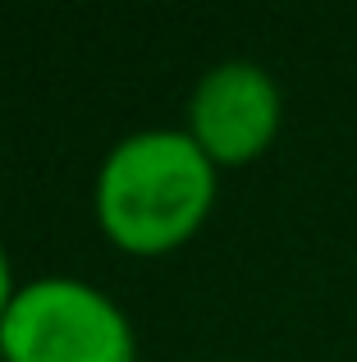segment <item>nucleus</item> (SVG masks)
<instances>
[{
    "mask_svg": "<svg viewBox=\"0 0 357 362\" xmlns=\"http://www.w3.org/2000/svg\"><path fill=\"white\" fill-rule=\"evenodd\" d=\"M220 170L183 129H138L101 156L97 225L119 252L165 257L211 221Z\"/></svg>",
    "mask_w": 357,
    "mask_h": 362,
    "instance_id": "obj_1",
    "label": "nucleus"
},
{
    "mask_svg": "<svg viewBox=\"0 0 357 362\" xmlns=\"http://www.w3.org/2000/svg\"><path fill=\"white\" fill-rule=\"evenodd\" d=\"M284 92L257 60H220L193 83L178 129L211 156L215 170L252 165L279 138Z\"/></svg>",
    "mask_w": 357,
    "mask_h": 362,
    "instance_id": "obj_3",
    "label": "nucleus"
},
{
    "mask_svg": "<svg viewBox=\"0 0 357 362\" xmlns=\"http://www.w3.org/2000/svg\"><path fill=\"white\" fill-rule=\"evenodd\" d=\"M14 293H18V275H14V262H9V247L0 243V317L9 312Z\"/></svg>",
    "mask_w": 357,
    "mask_h": 362,
    "instance_id": "obj_4",
    "label": "nucleus"
},
{
    "mask_svg": "<svg viewBox=\"0 0 357 362\" xmlns=\"http://www.w3.org/2000/svg\"><path fill=\"white\" fill-rule=\"evenodd\" d=\"M0 362H138L128 312L78 275L18 284L0 317Z\"/></svg>",
    "mask_w": 357,
    "mask_h": 362,
    "instance_id": "obj_2",
    "label": "nucleus"
}]
</instances>
